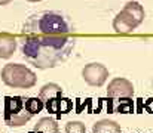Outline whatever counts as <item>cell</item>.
Masks as SVG:
<instances>
[{
    "mask_svg": "<svg viewBox=\"0 0 153 133\" xmlns=\"http://www.w3.org/2000/svg\"><path fill=\"white\" fill-rule=\"evenodd\" d=\"M65 133H86V127L80 121H68L65 124Z\"/></svg>",
    "mask_w": 153,
    "mask_h": 133,
    "instance_id": "14",
    "label": "cell"
},
{
    "mask_svg": "<svg viewBox=\"0 0 153 133\" xmlns=\"http://www.w3.org/2000/svg\"><path fill=\"white\" fill-rule=\"evenodd\" d=\"M18 39L13 37L12 34H0V58L7 59L13 55L16 50Z\"/></svg>",
    "mask_w": 153,
    "mask_h": 133,
    "instance_id": "9",
    "label": "cell"
},
{
    "mask_svg": "<svg viewBox=\"0 0 153 133\" xmlns=\"http://www.w3.org/2000/svg\"><path fill=\"white\" fill-rule=\"evenodd\" d=\"M1 82L15 89H30L37 83L36 74L22 64H7L1 68L0 73Z\"/></svg>",
    "mask_w": 153,
    "mask_h": 133,
    "instance_id": "4",
    "label": "cell"
},
{
    "mask_svg": "<svg viewBox=\"0 0 153 133\" xmlns=\"http://www.w3.org/2000/svg\"><path fill=\"white\" fill-rule=\"evenodd\" d=\"M116 112H120V114H129L134 111V102L131 98H123V99H119L117 105H116Z\"/></svg>",
    "mask_w": 153,
    "mask_h": 133,
    "instance_id": "13",
    "label": "cell"
},
{
    "mask_svg": "<svg viewBox=\"0 0 153 133\" xmlns=\"http://www.w3.org/2000/svg\"><path fill=\"white\" fill-rule=\"evenodd\" d=\"M56 133H61V132H56Z\"/></svg>",
    "mask_w": 153,
    "mask_h": 133,
    "instance_id": "18",
    "label": "cell"
},
{
    "mask_svg": "<svg viewBox=\"0 0 153 133\" xmlns=\"http://www.w3.org/2000/svg\"><path fill=\"white\" fill-rule=\"evenodd\" d=\"M25 101L22 96H6L4 98V108H3V117L4 123L9 127H21L30 121L33 117L27 108Z\"/></svg>",
    "mask_w": 153,
    "mask_h": 133,
    "instance_id": "6",
    "label": "cell"
},
{
    "mask_svg": "<svg viewBox=\"0 0 153 133\" xmlns=\"http://www.w3.org/2000/svg\"><path fill=\"white\" fill-rule=\"evenodd\" d=\"M25 108H27V111L31 115H34V114L40 112L45 108V104H43V101L40 98H28L25 101Z\"/></svg>",
    "mask_w": 153,
    "mask_h": 133,
    "instance_id": "12",
    "label": "cell"
},
{
    "mask_svg": "<svg viewBox=\"0 0 153 133\" xmlns=\"http://www.w3.org/2000/svg\"><path fill=\"white\" fill-rule=\"evenodd\" d=\"M28 1H40V0H28Z\"/></svg>",
    "mask_w": 153,
    "mask_h": 133,
    "instance_id": "17",
    "label": "cell"
},
{
    "mask_svg": "<svg viewBox=\"0 0 153 133\" xmlns=\"http://www.w3.org/2000/svg\"><path fill=\"white\" fill-rule=\"evenodd\" d=\"M144 108H146V111H147V112L153 114V98H150L149 101H146V104H144Z\"/></svg>",
    "mask_w": 153,
    "mask_h": 133,
    "instance_id": "15",
    "label": "cell"
},
{
    "mask_svg": "<svg viewBox=\"0 0 153 133\" xmlns=\"http://www.w3.org/2000/svg\"><path fill=\"white\" fill-rule=\"evenodd\" d=\"M19 49L25 61L40 70L56 67L74 49L76 39L70 36H21Z\"/></svg>",
    "mask_w": 153,
    "mask_h": 133,
    "instance_id": "1",
    "label": "cell"
},
{
    "mask_svg": "<svg viewBox=\"0 0 153 133\" xmlns=\"http://www.w3.org/2000/svg\"><path fill=\"white\" fill-rule=\"evenodd\" d=\"M59 132V126L56 120L51 117H43L37 121V124L33 127V130L28 133H56Z\"/></svg>",
    "mask_w": 153,
    "mask_h": 133,
    "instance_id": "10",
    "label": "cell"
},
{
    "mask_svg": "<svg viewBox=\"0 0 153 133\" xmlns=\"http://www.w3.org/2000/svg\"><path fill=\"white\" fill-rule=\"evenodd\" d=\"M12 0H0V6H4V4H7V3H10Z\"/></svg>",
    "mask_w": 153,
    "mask_h": 133,
    "instance_id": "16",
    "label": "cell"
},
{
    "mask_svg": "<svg viewBox=\"0 0 153 133\" xmlns=\"http://www.w3.org/2000/svg\"><path fill=\"white\" fill-rule=\"evenodd\" d=\"M39 98L43 101L45 108L49 114H68L73 109V102L64 96L62 87L56 83H48L40 89Z\"/></svg>",
    "mask_w": 153,
    "mask_h": 133,
    "instance_id": "3",
    "label": "cell"
},
{
    "mask_svg": "<svg viewBox=\"0 0 153 133\" xmlns=\"http://www.w3.org/2000/svg\"><path fill=\"white\" fill-rule=\"evenodd\" d=\"M144 19V9L137 1H129L116 15L113 21V28L119 34H126L135 30Z\"/></svg>",
    "mask_w": 153,
    "mask_h": 133,
    "instance_id": "5",
    "label": "cell"
},
{
    "mask_svg": "<svg viewBox=\"0 0 153 133\" xmlns=\"http://www.w3.org/2000/svg\"><path fill=\"white\" fill-rule=\"evenodd\" d=\"M132 95H134L132 83L122 77L111 80L107 89V96L110 99H123V98H131Z\"/></svg>",
    "mask_w": 153,
    "mask_h": 133,
    "instance_id": "8",
    "label": "cell"
},
{
    "mask_svg": "<svg viewBox=\"0 0 153 133\" xmlns=\"http://www.w3.org/2000/svg\"><path fill=\"white\" fill-rule=\"evenodd\" d=\"M91 133H122L120 126L113 120H100L92 126Z\"/></svg>",
    "mask_w": 153,
    "mask_h": 133,
    "instance_id": "11",
    "label": "cell"
},
{
    "mask_svg": "<svg viewBox=\"0 0 153 133\" xmlns=\"http://www.w3.org/2000/svg\"><path fill=\"white\" fill-rule=\"evenodd\" d=\"M71 33L73 27L67 16L53 10L33 13L22 25L24 36H68Z\"/></svg>",
    "mask_w": 153,
    "mask_h": 133,
    "instance_id": "2",
    "label": "cell"
},
{
    "mask_svg": "<svg viewBox=\"0 0 153 133\" xmlns=\"http://www.w3.org/2000/svg\"><path fill=\"white\" fill-rule=\"evenodd\" d=\"M82 77L89 86L100 87L105 83V80L108 77V70L102 64H98V62L88 64L82 70Z\"/></svg>",
    "mask_w": 153,
    "mask_h": 133,
    "instance_id": "7",
    "label": "cell"
}]
</instances>
